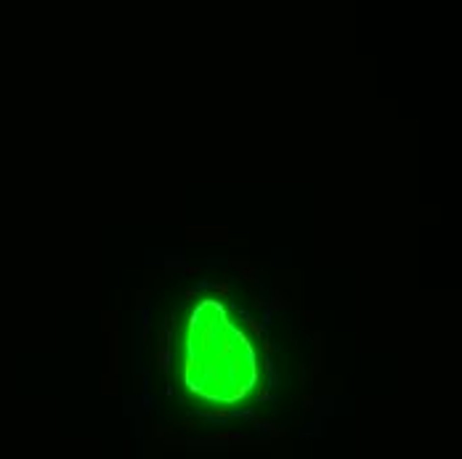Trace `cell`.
<instances>
[{
    "mask_svg": "<svg viewBox=\"0 0 462 459\" xmlns=\"http://www.w3.org/2000/svg\"><path fill=\"white\" fill-rule=\"evenodd\" d=\"M186 334V343L199 345V351L186 345V388L199 396H213L223 401L245 398L255 385V356L245 332L226 319L223 308L213 300H205L191 313Z\"/></svg>",
    "mask_w": 462,
    "mask_h": 459,
    "instance_id": "cell-1",
    "label": "cell"
}]
</instances>
